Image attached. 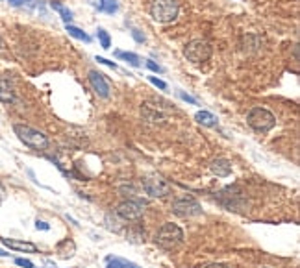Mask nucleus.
I'll return each mask as SVG.
<instances>
[{"mask_svg": "<svg viewBox=\"0 0 300 268\" xmlns=\"http://www.w3.org/2000/svg\"><path fill=\"white\" fill-rule=\"evenodd\" d=\"M13 131L17 133V137L26 144V146L34 148V150H47L48 148V139L45 133H41L39 129H34L26 126V124H15Z\"/></svg>", "mask_w": 300, "mask_h": 268, "instance_id": "f257e3e1", "label": "nucleus"}, {"mask_svg": "<svg viewBox=\"0 0 300 268\" xmlns=\"http://www.w3.org/2000/svg\"><path fill=\"white\" fill-rule=\"evenodd\" d=\"M180 11L178 0H154L150 6V15L156 22H172Z\"/></svg>", "mask_w": 300, "mask_h": 268, "instance_id": "f03ea898", "label": "nucleus"}, {"mask_svg": "<svg viewBox=\"0 0 300 268\" xmlns=\"http://www.w3.org/2000/svg\"><path fill=\"white\" fill-rule=\"evenodd\" d=\"M182 240H184V231L180 230L176 224H172V222L163 224L158 230V233H156V244L161 246L163 250L176 248V246L182 244Z\"/></svg>", "mask_w": 300, "mask_h": 268, "instance_id": "7ed1b4c3", "label": "nucleus"}, {"mask_svg": "<svg viewBox=\"0 0 300 268\" xmlns=\"http://www.w3.org/2000/svg\"><path fill=\"white\" fill-rule=\"evenodd\" d=\"M246 122H248V126L252 129H256V131L267 133L269 129L274 128L276 119H274V115H272L269 109H265V107H254V109H250V113L246 115Z\"/></svg>", "mask_w": 300, "mask_h": 268, "instance_id": "20e7f679", "label": "nucleus"}, {"mask_svg": "<svg viewBox=\"0 0 300 268\" xmlns=\"http://www.w3.org/2000/svg\"><path fill=\"white\" fill-rule=\"evenodd\" d=\"M211 52H213L211 45L207 41H202V39H193L191 43H188L186 50H184L186 57H188L189 61H193V63L207 61L211 57Z\"/></svg>", "mask_w": 300, "mask_h": 268, "instance_id": "39448f33", "label": "nucleus"}, {"mask_svg": "<svg viewBox=\"0 0 300 268\" xmlns=\"http://www.w3.org/2000/svg\"><path fill=\"white\" fill-rule=\"evenodd\" d=\"M172 213L178 214V216H182V218H189V216H197V214H200V213H202V207H200V203H198L195 198L186 196V198L174 200V203H172Z\"/></svg>", "mask_w": 300, "mask_h": 268, "instance_id": "423d86ee", "label": "nucleus"}, {"mask_svg": "<svg viewBox=\"0 0 300 268\" xmlns=\"http://www.w3.org/2000/svg\"><path fill=\"white\" fill-rule=\"evenodd\" d=\"M143 187H145V193L150 194L152 198H161L170 193V185L165 179H161L160 176H147L143 179Z\"/></svg>", "mask_w": 300, "mask_h": 268, "instance_id": "0eeeda50", "label": "nucleus"}, {"mask_svg": "<svg viewBox=\"0 0 300 268\" xmlns=\"http://www.w3.org/2000/svg\"><path fill=\"white\" fill-rule=\"evenodd\" d=\"M143 211H145L143 205L135 200H126V202L119 203L117 207V214L124 220H139L143 216Z\"/></svg>", "mask_w": 300, "mask_h": 268, "instance_id": "6e6552de", "label": "nucleus"}, {"mask_svg": "<svg viewBox=\"0 0 300 268\" xmlns=\"http://www.w3.org/2000/svg\"><path fill=\"white\" fill-rule=\"evenodd\" d=\"M89 83H91L93 91L96 92L100 98H108V96H110V83L104 78L102 72L91 71V72H89Z\"/></svg>", "mask_w": 300, "mask_h": 268, "instance_id": "1a4fd4ad", "label": "nucleus"}, {"mask_svg": "<svg viewBox=\"0 0 300 268\" xmlns=\"http://www.w3.org/2000/svg\"><path fill=\"white\" fill-rule=\"evenodd\" d=\"M141 115H143V119L149 120V122H165L167 120V115L160 107H154L152 104H143Z\"/></svg>", "mask_w": 300, "mask_h": 268, "instance_id": "9d476101", "label": "nucleus"}, {"mask_svg": "<svg viewBox=\"0 0 300 268\" xmlns=\"http://www.w3.org/2000/svg\"><path fill=\"white\" fill-rule=\"evenodd\" d=\"M211 172L215 176H221V178H226V176L232 174V163L228 161V159H225V157H219V159H215L213 163H211Z\"/></svg>", "mask_w": 300, "mask_h": 268, "instance_id": "9b49d317", "label": "nucleus"}, {"mask_svg": "<svg viewBox=\"0 0 300 268\" xmlns=\"http://www.w3.org/2000/svg\"><path fill=\"white\" fill-rule=\"evenodd\" d=\"M2 244L11 250H19V251H30V253H36V251H38V246H36V244H32V242H22V240L2 239Z\"/></svg>", "mask_w": 300, "mask_h": 268, "instance_id": "f8f14e48", "label": "nucleus"}, {"mask_svg": "<svg viewBox=\"0 0 300 268\" xmlns=\"http://www.w3.org/2000/svg\"><path fill=\"white\" fill-rule=\"evenodd\" d=\"M195 120H197L198 124H202V126H207V128H215L217 126V117L211 115L209 111H198L197 115H195Z\"/></svg>", "mask_w": 300, "mask_h": 268, "instance_id": "ddd939ff", "label": "nucleus"}, {"mask_svg": "<svg viewBox=\"0 0 300 268\" xmlns=\"http://www.w3.org/2000/svg\"><path fill=\"white\" fill-rule=\"evenodd\" d=\"M0 100L4 104H10V102L15 100V94H13V89L10 87V83L6 80H0Z\"/></svg>", "mask_w": 300, "mask_h": 268, "instance_id": "4468645a", "label": "nucleus"}, {"mask_svg": "<svg viewBox=\"0 0 300 268\" xmlns=\"http://www.w3.org/2000/svg\"><path fill=\"white\" fill-rule=\"evenodd\" d=\"M106 268H139L135 263L131 261H126V259L121 257H108V265Z\"/></svg>", "mask_w": 300, "mask_h": 268, "instance_id": "2eb2a0df", "label": "nucleus"}, {"mask_svg": "<svg viewBox=\"0 0 300 268\" xmlns=\"http://www.w3.org/2000/svg\"><path fill=\"white\" fill-rule=\"evenodd\" d=\"M50 8L56 9V11L59 13V15H61V18L65 20L67 24H69V22L73 20V11H71V9H67L65 6H63V4H59L57 0H52V2H50Z\"/></svg>", "mask_w": 300, "mask_h": 268, "instance_id": "dca6fc26", "label": "nucleus"}, {"mask_svg": "<svg viewBox=\"0 0 300 268\" xmlns=\"http://www.w3.org/2000/svg\"><path fill=\"white\" fill-rule=\"evenodd\" d=\"M98 9L104 11V13H108V15H113V13L119 11V4H117V0H100L98 2Z\"/></svg>", "mask_w": 300, "mask_h": 268, "instance_id": "f3484780", "label": "nucleus"}, {"mask_svg": "<svg viewBox=\"0 0 300 268\" xmlns=\"http://www.w3.org/2000/svg\"><path fill=\"white\" fill-rule=\"evenodd\" d=\"M115 55L119 57V59H124V61H128L131 67H139L141 65V59L137 54H133V52H121V50H117Z\"/></svg>", "mask_w": 300, "mask_h": 268, "instance_id": "a211bd4d", "label": "nucleus"}, {"mask_svg": "<svg viewBox=\"0 0 300 268\" xmlns=\"http://www.w3.org/2000/svg\"><path fill=\"white\" fill-rule=\"evenodd\" d=\"M65 30H67V32H69V36L76 37V39H80V41H84V43H91V37L87 36L85 32H82L80 28L73 26V24H67Z\"/></svg>", "mask_w": 300, "mask_h": 268, "instance_id": "6ab92c4d", "label": "nucleus"}, {"mask_svg": "<svg viewBox=\"0 0 300 268\" xmlns=\"http://www.w3.org/2000/svg\"><path fill=\"white\" fill-rule=\"evenodd\" d=\"M96 36H98V41H100V45H102V48H110L112 46V39H110V34L104 30V28H98L96 30Z\"/></svg>", "mask_w": 300, "mask_h": 268, "instance_id": "aec40b11", "label": "nucleus"}, {"mask_svg": "<svg viewBox=\"0 0 300 268\" xmlns=\"http://www.w3.org/2000/svg\"><path fill=\"white\" fill-rule=\"evenodd\" d=\"M149 80H150V83H154L156 87H160L161 91H165V89H167V83L163 82V80H160V78H156V76H149Z\"/></svg>", "mask_w": 300, "mask_h": 268, "instance_id": "412c9836", "label": "nucleus"}, {"mask_svg": "<svg viewBox=\"0 0 300 268\" xmlns=\"http://www.w3.org/2000/svg\"><path fill=\"white\" fill-rule=\"evenodd\" d=\"M147 67H149L152 72H163V69H161L158 63H154V61H150V59H147Z\"/></svg>", "mask_w": 300, "mask_h": 268, "instance_id": "4be33fe9", "label": "nucleus"}, {"mask_svg": "<svg viewBox=\"0 0 300 268\" xmlns=\"http://www.w3.org/2000/svg\"><path fill=\"white\" fill-rule=\"evenodd\" d=\"M15 263H17L19 267H22V268H34V263L28 261V259H15Z\"/></svg>", "mask_w": 300, "mask_h": 268, "instance_id": "5701e85b", "label": "nucleus"}, {"mask_svg": "<svg viewBox=\"0 0 300 268\" xmlns=\"http://www.w3.org/2000/svg\"><path fill=\"white\" fill-rule=\"evenodd\" d=\"M98 63H102V65H108V67H112V69H117V63H113V61H110V59H106V57H100V55H96L94 57Z\"/></svg>", "mask_w": 300, "mask_h": 268, "instance_id": "b1692460", "label": "nucleus"}, {"mask_svg": "<svg viewBox=\"0 0 300 268\" xmlns=\"http://www.w3.org/2000/svg\"><path fill=\"white\" fill-rule=\"evenodd\" d=\"M131 36H133V39H135L137 43H145V36L141 34L139 30H135V28H133V30H131Z\"/></svg>", "mask_w": 300, "mask_h": 268, "instance_id": "393cba45", "label": "nucleus"}, {"mask_svg": "<svg viewBox=\"0 0 300 268\" xmlns=\"http://www.w3.org/2000/svg\"><path fill=\"white\" fill-rule=\"evenodd\" d=\"M178 94H180V98H182V100L189 102V104H197V100H195L193 96H189V94H186V92H178Z\"/></svg>", "mask_w": 300, "mask_h": 268, "instance_id": "a878e982", "label": "nucleus"}, {"mask_svg": "<svg viewBox=\"0 0 300 268\" xmlns=\"http://www.w3.org/2000/svg\"><path fill=\"white\" fill-rule=\"evenodd\" d=\"M36 228H38V230H45V231H47L48 228H50V226H48L47 222H43V220H38V222H36Z\"/></svg>", "mask_w": 300, "mask_h": 268, "instance_id": "bb28decb", "label": "nucleus"}, {"mask_svg": "<svg viewBox=\"0 0 300 268\" xmlns=\"http://www.w3.org/2000/svg\"><path fill=\"white\" fill-rule=\"evenodd\" d=\"M10 4H13V6H20V4H26V2H32V0H8Z\"/></svg>", "mask_w": 300, "mask_h": 268, "instance_id": "cd10ccee", "label": "nucleus"}, {"mask_svg": "<svg viewBox=\"0 0 300 268\" xmlns=\"http://www.w3.org/2000/svg\"><path fill=\"white\" fill-rule=\"evenodd\" d=\"M206 268H232V267H228V265H221V263H213V265H207Z\"/></svg>", "mask_w": 300, "mask_h": 268, "instance_id": "c85d7f7f", "label": "nucleus"}, {"mask_svg": "<svg viewBox=\"0 0 300 268\" xmlns=\"http://www.w3.org/2000/svg\"><path fill=\"white\" fill-rule=\"evenodd\" d=\"M4 196H6V191H4V185L0 183V202L4 200Z\"/></svg>", "mask_w": 300, "mask_h": 268, "instance_id": "c756f323", "label": "nucleus"}, {"mask_svg": "<svg viewBox=\"0 0 300 268\" xmlns=\"http://www.w3.org/2000/svg\"><path fill=\"white\" fill-rule=\"evenodd\" d=\"M0 255H2V257H6V255H10V253H6L4 250H0Z\"/></svg>", "mask_w": 300, "mask_h": 268, "instance_id": "7c9ffc66", "label": "nucleus"}, {"mask_svg": "<svg viewBox=\"0 0 300 268\" xmlns=\"http://www.w3.org/2000/svg\"><path fill=\"white\" fill-rule=\"evenodd\" d=\"M4 48V41H2V37H0V50Z\"/></svg>", "mask_w": 300, "mask_h": 268, "instance_id": "2f4dec72", "label": "nucleus"}]
</instances>
